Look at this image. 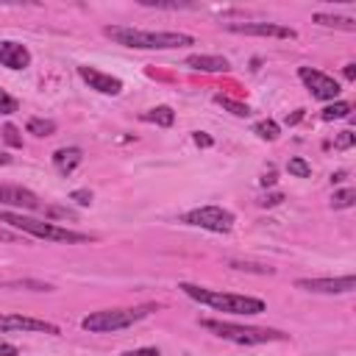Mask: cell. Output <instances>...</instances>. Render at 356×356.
Instances as JSON below:
<instances>
[{
  "mask_svg": "<svg viewBox=\"0 0 356 356\" xmlns=\"http://www.w3.org/2000/svg\"><path fill=\"white\" fill-rule=\"evenodd\" d=\"M103 33L117 44L136 47V50H175V47L195 44L189 33H175V31H139L128 25H106Z\"/></svg>",
  "mask_w": 356,
  "mask_h": 356,
  "instance_id": "1",
  "label": "cell"
},
{
  "mask_svg": "<svg viewBox=\"0 0 356 356\" xmlns=\"http://www.w3.org/2000/svg\"><path fill=\"white\" fill-rule=\"evenodd\" d=\"M178 289L197 300V303H206L217 312H228V314H261L267 306L261 298H250V295H234V292H220V289H206V286H197V284H186L181 281Z\"/></svg>",
  "mask_w": 356,
  "mask_h": 356,
  "instance_id": "2",
  "label": "cell"
},
{
  "mask_svg": "<svg viewBox=\"0 0 356 356\" xmlns=\"http://www.w3.org/2000/svg\"><path fill=\"white\" fill-rule=\"evenodd\" d=\"M3 222H11L19 234H31V236H39V239H47V242H67V245H81V242H89L95 239L92 234H81V231H72V228H64V225H56L50 220H33V217H22L17 211H3L0 214Z\"/></svg>",
  "mask_w": 356,
  "mask_h": 356,
  "instance_id": "3",
  "label": "cell"
},
{
  "mask_svg": "<svg viewBox=\"0 0 356 356\" xmlns=\"http://www.w3.org/2000/svg\"><path fill=\"white\" fill-rule=\"evenodd\" d=\"M150 312H156V306H139V309H103V312H92L81 320V328L89 334H111V331H122L131 328L134 323L145 320Z\"/></svg>",
  "mask_w": 356,
  "mask_h": 356,
  "instance_id": "4",
  "label": "cell"
},
{
  "mask_svg": "<svg viewBox=\"0 0 356 356\" xmlns=\"http://www.w3.org/2000/svg\"><path fill=\"white\" fill-rule=\"evenodd\" d=\"M200 325L228 342L236 345H261V342H278L286 334L275 331V328H256V325H236V323H225V320H200Z\"/></svg>",
  "mask_w": 356,
  "mask_h": 356,
  "instance_id": "5",
  "label": "cell"
},
{
  "mask_svg": "<svg viewBox=\"0 0 356 356\" xmlns=\"http://www.w3.org/2000/svg\"><path fill=\"white\" fill-rule=\"evenodd\" d=\"M181 222L195 225V228H206V231H214V234H228L234 228V214L222 206H200V209L186 211L181 217Z\"/></svg>",
  "mask_w": 356,
  "mask_h": 356,
  "instance_id": "6",
  "label": "cell"
},
{
  "mask_svg": "<svg viewBox=\"0 0 356 356\" xmlns=\"http://www.w3.org/2000/svg\"><path fill=\"white\" fill-rule=\"evenodd\" d=\"M298 289L306 292H317V295H348L356 289V278L353 275H337V278H298L295 281Z\"/></svg>",
  "mask_w": 356,
  "mask_h": 356,
  "instance_id": "7",
  "label": "cell"
},
{
  "mask_svg": "<svg viewBox=\"0 0 356 356\" xmlns=\"http://www.w3.org/2000/svg\"><path fill=\"white\" fill-rule=\"evenodd\" d=\"M298 78L306 83V89H309L317 100H337V95H339V83H337L331 75L320 72V70L298 67Z\"/></svg>",
  "mask_w": 356,
  "mask_h": 356,
  "instance_id": "8",
  "label": "cell"
},
{
  "mask_svg": "<svg viewBox=\"0 0 356 356\" xmlns=\"http://www.w3.org/2000/svg\"><path fill=\"white\" fill-rule=\"evenodd\" d=\"M231 33H245V36H273V39H295V28L281 25V22H225Z\"/></svg>",
  "mask_w": 356,
  "mask_h": 356,
  "instance_id": "9",
  "label": "cell"
},
{
  "mask_svg": "<svg viewBox=\"0 0 356 356\" xmlns=\"http://www.w3.org/2000/svg\"><path fill=\"white\" fill-rule=\"evenodd\" d=\"M0 331H28V334H58L56 323L25 317V314H0Z\"/></svg>",
  "mask_w": 356,
  "mask_h": 356,
  "instance_id": "10",
  "label": "cell"
},
{
  "mask_svg": "<svg viewBox=\"0 0 356 356\" xmlns=\"http://www.w3.org/2000/svg\"><path fill=\"white\" fill-rule=\"evenodd\" d=\"M78 75L89 83V89H95V92H100V95H120L122 92V81L120 78H114V75H106V72H100V70H95V67H78Z\"/></svg>",
  "mask_w": 356,
  "mask_h": 356,
  "instance_id": "11",
  "label": "cell"
},
{
  "mask_svg": "<svg viewBox=\"0 0 356 356\" xmlns=\"http://www.w3.org/2000/svg\"><path fill=\"white\" fill-rule=\"evenodd\" d=\"M0 203H3V206H17V209H31V211H39V209H42L39 197H36L31 189H25V186H11V184H3V186H0Z\"/></svg>",
  "mask_w": 356,
  "mask_h": 356,
  "instance_id": "12",
  "label": "cell"
},
{
  "mask_svg": "<svg viewBox=\"0 0 356 356\" xmlns=\"http://www.w3.org/2000/svg\"><path fill=\"white\" fill-rule=\"evenodd\" d=\"M0 64L6 70H25L31 64V50L19 42H11V39H3L0 42Z\"/></svg>",
  "mask_w": 356,
  "mask_h": 356,
  "instance_id": "13",
  "label": "cell"
},
{
  "mask_svg": "<svg viewBox=\"0 0 356 356\" xmlns=\"http://www.w3.org/2000/svg\"><path fill=\"white\" fill-rule=\"evenodd\" d=\"M186 67L189 70H197V72H228V58L222 56H206V53H197V56H189L186 58Z\"/></svg>",
  "mask_w": 356,
  "mask_h": 356,
  "instance_id": "14",
  "label": "cell"
},
{
  "mask_svg": "<svg viewBox=\"0 0 356 356\" xmlns=\"http://www.w3.org/2000/svg\"><path fill=\"white\" fill-rule=\"evenodd\" d=\"M81 159H83L81 147H58V150L53 153V167H56L61 175H70V172H75V167L81 164Z\"/></svg>",
  "mask_w": 356,
  "mask_h": 356,
  "instance_id": "15",
  "label": "cell"
},
{
  "mask_svg": "<svg viewBox=\"0 0 356 356\" xmlns=\"http://www.w3.org/2000/svg\"><path fill=\"white\" fill-rule=\"evenodd\" d=\"M314 22L323 28H339V31H356L353 17H337V14H314Z\"/></svg>",
  "mask_w": 356,
  "mask_h": 356,
  "instance_id": "16",
  "label": "cell"
},
{
  "mask_svg": "<svg viewBox=\"0 0 356 356\" xmlns=\"http://www.w3.org/2000/svg\"><path fill=\"white\" fill-rule=\"evenodd\" d=\"M350 111H353V106H350V103H345V100H337V103L325 106L320 117H323L325 122H331V120H345V117H350Z\"/></svg>",
  "mask_w": 356,
  "mask_h": 356,
  "instance_id": "17",
  "label": "cell"
},
{
  "mask_svg": "<svg viewBox=\"0 0 356 356\" xmlns=\"http://www.w3.org/2000/svg\"><path fill=\"white\" fill-rule=\"evenodd\" d=\"M145 120H147V122H156V125H161V128H170L172 120H175V114H172L170 106H156V108H150V111L145 114Z\"/></svg>",
  "mask_w": 356,
  "mask_h": 356,
  "instance_id": "18",
  "label": "cell"
},
{
  "mask_svg": "<svg viewBox=\"0 0 356 356\" xmlns=\"http://www.w3.org/2000/svg\"><path fill=\"white\" fill-rule=\"evenodd\" d=\"M25 128L33 136H50V134H56V122L53 120H42V117H31Z\"/></svg>",
  "mask_w": 356,
  "mask_h": 356,
  "instance_id": "19",
  "label": "cell"
},
{
  "mask_svg": "<svg viewBox=\"0 0 356 356\" xmlns=\"http://www.w3.org/2000/svg\"><path fill=\"white\" fill-rule=\"evenodd\" d=\"M253 134H256L259 139L273 142V139H278L281 128H278V122H273V120H261V122H256V125H253Z\"/></svg>",
  "mask_w": 356,
  "mask_h": 356,
  "instance_id": "20",
  "label": "cell"
},
{
  "mask_svg": "<svg viewBox=\"0 0 356 356\" xmlns=\"http://www.w3.org/2000/svg\"><path fill=\"white\" fill-rule=\"evenodd\" d=\"M356 203V189H339V192H334V197H331V206L334 209H350Z\"/></svg>",
  "mask_w": 356,
  "mask_h": 356,
  "instance_id": "21",
  "label": "cell"
},
{
  "mask_svg": "<svg viewBox=\"0 0 356 356\" xmlns=\"http://www.w3.org/2000/svg\"><path fill=\"white\" fill-rule=\"evenodd\" d=\"M214 100H217L222 108H228L231 114H236V117H248V114H250V106H248V103H236V100H231V97H222V95H217Z\"/></svg>",
  "mask_w": 356,
  "mask_h": 356,
  "instance_id": "22",
  "label": "cell"
},
{
  "mask_svg": "<svg viewBox=\"0 0 356 356\" xmlns=\"http://www.w3.org/2000/svg\"><path fill=\"white\" fill-rule=\"evenodd\" d=\"M286 170H289V175H295V178H309V175H312V164H309L306 159H300V156L289 159Z\"/></svg>",
  "mask_w": 356,
  "mask_h": 356,
  "instance_id": "23",
  "label": "cell"
},
{
  "mask_svg": "<svg viewBox=\"0 0 356 356\" xmlns=\"http://www.w3.org/2000/svg\"><path fill=\"white\" fill-rule=\"evenodd\" d=\"M3 139L11 145V147H22V136H19V131H17V125H3Z\"/></svg>",
  "mask_w": 356,
  "mask_h": 356,
  "instance_id": "24",
  "label": "cell"
},
{
  "mask_svg": "<svg viewBox=\"0 0 356 356\" xmlns=\"http://www.w3.org/2000/svg\"><path fill=\"white\" fill-rule=\"evenodd\" d=\"M19 108V103L6 92V89H0V114H14Z\"/></svg>",
  "mask_w": 356,
  "mask_h": 356,
  "instance_id": "25",
  "label": "cell"
},
{
  "mask_svg": "<svg viewBox=\"0 0 356 356\" xmlns=\"http://www.w3.org/2000/svg\"><path fill=\"white\" fill-rule=\"evenodd\" d=\"M353 142H356V134H353V131H342V134L334 139V147H337V150H348V147H353Z\"/></svg>",
  "mask_w": 356,
  "mask_h": 356,
  "instance_id": "26",
  "label": "cell"
},
{
  "mask_svg": "<svg viewBox=\"0 0 356 356\" xmlns=\"http://www.w3.org/2000/svg\"><path fill=\"white\" fill-rule=\"evenodd\" d=\"M70 200H75L78 206H89L92 203V192L89 189H72L70 192Z\"/></svg>",
  "mask_w": 356,
  "mask_h": 356,
  "instance_id": "27",
  "label": "cell"
},
{
  "mask_svg": "<svg viewBox=\"0 0 356 356\" xmlns=\"http://www.w3.org/2000/svg\"><path fill=\"white\" fill-rule=\"evenodd\" d=\"M120 356H159V348H136V350H125Z\"/></svg>",
  "mask_w": 356,
  "mask_h": 356,
  "instance_id": "28",
  "label": "cell"
},
{
  "mask_svg": "<svg viewBox=\"0 0 356 356\" xmlns=\"http://www.w3.org/2000/svg\"><path fill=\"white\" fill-rule=\"evenodd\" d=\"M0 242H8V245L22 242V234H14V231H8V228H0Z\"/></svg>",
  "mask_w": 356,
  "mask_h": 356,
  "instance_id": "29",
  "label": "cell"
},
{
  "mask_svg": "<svg viewBox=\"0 0 356 356\" xmlns=\"http://www.w3.org/2000/svg\"><path fill=\"white\" fill-rule=\"evenodd\" d=\"M284 200V195L281 192H273V195H264L261 200H259V206H278Z\"/></svg>",
  "mask_w": 356,
  "mask_h": 356,
  "instance_id": "30",
  "label": "cell"
},
{
  "mask_svg": "<svg viewBox=\"0 0 356 356\" xmlns=\"http://www.w3.org/2000/svg\"><path fill=\"white\" fill-rule=\"evenodd\" d=\"M19 353V348L17 345H11V342H3L0 339V356H17Z\"/></svg>",
  "mask_w": 356,
  "mask_h": 356,
  "instance_id": "31",
  "label": "cell"
},
{
  "mask_svg": "<svg viewBox=\"0 0 356 356\" xmlns=\"http://www.w3.org/2000/svg\"><path fill=\"white\" fill-rule=\"evenodd\" d=\"M44 214H50V217H75L70 209H44Z\"/></svg>",
  "mask_w": 356,
  "mask_h": 356,
  "instance_id": "32",
  "label": "cell"
},
{
  "mask_svg": "<svg viewBox=\"0 0 356 356\" xmlns=\"http://www.w3.org/2000/svg\"><path fill=\"white\" fill-rule=\"evenodd\" d=\"M345 78H348V81H353V78H356V64H353V61H350V64H345Z\"/></svg>",
  "mask_w": 356,
  "mask_h": 356,
  "instance_id": "33",
  "label": "cell"
},
{
  "mask_svg": "<svg viewBox=\"0 0 356 356\" xmlns=\"http://www.w3.org/2000/svg\"><path fill=\"white\" fill-rule=\"evenodd\" d=\"M195 142H197V145H203V147H209V145H211V139H209L206 134H200V131L195 134Z\"/></svg>",
  "mask_w": 356,
  "mask_h": 356,
  "instance_id": "34",
  "label": "cell"
},
{
  "mask_svg": "<svg viewBox=\"0 0 356 356\" xmlns=\"http://www.w3.org/2000/svg\"><path fill=\"white\" fill-rule=\"evenodd\" d=\"M273 181H275V172H273V170H267V172H264V178H261V186H270Z\"/></svg>",
  "mask_w": 356,
  "mask_h": 356,
  "instance_id": "35",
  "label": "cell"
},
{
  "mask_svg": "<svg viewBox=\"0 0 356 356\" xmlns=\"http://www.w3.org/2000/svg\"><path fill=\"white\" fill-rule=\"evenodd\" d=\"M8 161H11V156H8V153H3V150H0V167H6V164H8Z\"/></svg>",
  "mask_w": 356,
  "mask_h": 356,
  "instance_id": "36",
  "label": "cell"
}]
</instances>
